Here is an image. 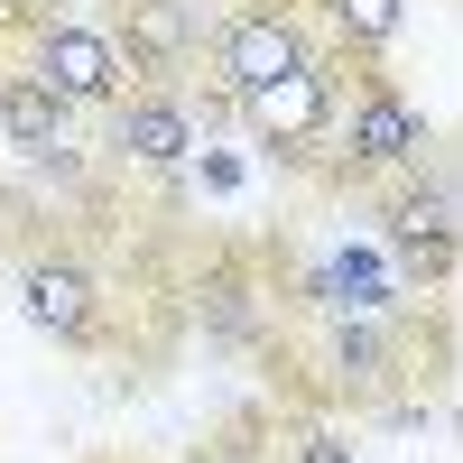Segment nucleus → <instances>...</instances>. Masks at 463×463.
I'll use <instances>...</instances> for the list:
<instances>
[{
	"label": "nucleus",
	"instance_id": "nucleus-2",
	"mask_svg": "<svg viewBox=\"0 0 463 463\" xmlns=\"http://www.w3.org/2000/svg\"><path fill=\"white\" fill-rule=\"evenodd\" d=\"M0 37H10V56H19L65 111H111V102L139 84L130 56L102 37V19L56 10V0H0Z\"/></svg>",
	"mask_w": 463,
	"mask_h": 463
},
{
	"label": "nucleus",
	"instance_id": "nucleus-10",
	"mask_svg": "<svg viewBox=\"0 0 463 463\" xmlns=\"http://www.w3.org/2000/svg\"><path fill=\"white\" fill-rule=\"evenodd\" d=\"M65 121H74V111L47 93V84H37V74L10 56V47H0V139H10L19 148V158L37 167V176H74V148H65Z\"/></svg>",
	"mask_w": 463,
	"mask_h": 463
},
{
	"label": "nucleus",
	"instance_id": "nucleus-3",
	"mask_svg": "<svg viewBox=\"0 0 463 463\" xmlns=\"http://www.w3.org/2000/svg\"><path fill=\"white\" fill-rule=\"evenodd\" d=\"M185 316L204 325V343L269 362L288 316H297L288 306V260H269L260 241H204V260L185 269Z\"/></svg>",
	"mask_w": 463,
	"mask_h": 463
},
{
	"label": "nucleus",
	"instance_id": "nucleus-7",
	"mask_svg": "<svg viewBox=\"0 0 463 463\" xmlns=\"http://www.w3.org/2000/svg\"><path fill=\"white\" fill-rule=\"evenodd\" d=\"M316 47H325V28L306 19V10H288V0H222L213 37H204V74L241 102L260 84H279V74L316 65Z\"/></svg>",
	"mask_w": 463,
	"mask_h": 463
},
{
	"label": "nucleus",
	"instance_id": "nucleus-11",
	"mask_svg": "<svg viewBox=\"0 0 463 463\" xmlns=\"http://www.w3.org/2000/svg\"><path fill=\"white\" fill-rule=\"evenodd\" d=\"M306 19H316L334 47H353V56H380L399 37V19H408V0H306Z\"/></svg>",
	"mask_w": 463,
	"mask_h": 463
},
{
	"label": "nucleus",
	"instance_id": "nucleus-14",
	"mask_svg": "<svg viewBox=\"0 0 463 463\" xmlns=\"http://www.w3.org/2000/svg\"><path fill=\"white\" fill-rule=\"evenodd\" d=\"M56 10H102V0H56Z\"/></svg>",
	"mask_w": 463,
	"mask_h": 463
},
{
	"label": "nucleus",
	"instance_id": "nucleus-13",
	"mask_svg": "<svg viewBox=\"0 0 463 463\" xmlns=\"http://www.w3.org/2000/svg\"><path fill=\"white\" fill-rule=\"evenodd\" d=\"M185 463H250V454H241V427H222L213 445H195V454H185Z\"/></svg>",
	"mask_w": 463,
	"mask_h": 463
},
{
	"label": "nucleus",
	"instance_id": "nucleus-6",
	"mask_svg": "<svg viewBox=\"0 0 463 463\" xmlns=\"http://www.w3.org/2000/svg\"><path fill=\"white\" fill-rule=\"evenodd\" d=\"M371 213H380V250L399 260V279L408 288H445L454 279V260H463V195H454V167L436 158H417L399 176H380L371 185Z\"/></svg>",
	"mask_w": 463,
	"mask_h": 463
},
{
	"label": "nucleus",
	"instance_id": "nucleus-4",
	"mask_svg": "<svg viewBox=\"0 0 463 463\" xmlns=\"http://www.w3.org/2000/svg\"><path fill=\"white\" fill-rule=\"evenodd\" d=\"M121 306H130V297L111 288L74 241H28V250H19V316L47 334L56 353H84V362H93V353H121V343H130Z\"/></svg>",
	"mask_w": 463,
	"mask_h": 463
},
{
	"label": "nucleus",
	"instance_id": "nucleus-1",
	"mask_svg": "<svg viewBox=\"0 0 463 463\" xmlns=\"http://www.w3.org/2000/svg\"><path fill=\"white\" fill-rule=\"evenodd\" d=\"M279 371H316V380H297L306 408L417 417L427 390L445 380V325H427V297L399 306V316H288L269 380Z\"/></svg>",
	"mask_w": 463,
	"mask_h": 463
},
{
	"label": "nucleus",
	"instance_id": "nucleus-15",
	"mask_svg": "<svg viewBox=\"0 0 463 463\" xmlns=\"http://www.w3.org/2000/svg\"><path fill=\"white\" fill-rule=\"evenodd\" d=\"M84 463H121V454H84Z\"/></svg>",
	"mask_w": 463,
	"mask_h": 463
},
{
	"label": "nucleus",
	"instance_id": "nucleus-5",
	"mask_svg": "<svg viewBox=\"0 0 463 463\" xmlns=\"http://www.w3.org/2000/svg\"><path fill=\"white\" fill-rule=\"evenodd\" d=\"M427 148H436L427 111H417L408 84H399V74H380V56H371V65L353 74V93H343V111H334V139H325V158H316V167H325L334 185H362V195H371L380 176L417 167Z\"/></svg>",
	"mask_w": 463,
	"mask_h": 463
},
{
	"label": "nucleus",
	"instance_id": "nucleus-9",
	"mask_svg": "<svg viewBox=\"0 0 463 463\" xmlns=\"http://www.w3.org/2000/svg\"><path fill=\"white\" fill-rule=\"evenodd\" d=\"M204 148L195 130V111H185V84H130L121 102L102 111V158L111 167H148V176H167L185 167Z\"/></svg>",
	"mask_w": 463,
	"mask_h": 463
},
{
	"label": "nucleus",
	"instance_id": "nucleus-12",
	"mask_svg": "<svg viewBox=\"0 0 463 463\" xmlns=\"http://www.w3.org/2000/svg\"><path fill=\"white\" fill-rule=\"evenodd\" d=\"M288 463H362V454H353V436H343V427H297Z\"/></svg>",
	"mask_w": 463,
	"mask_h": 463
},
{
	"label": "nucleus",
	"instance_id": "nucleus-8",
	"mask_svg": "<svg viewBox=\"0 0 463 463\" xmlns=\"http://www.w3.org/2000/svg\"><path fill=\"white\" fill-rule=\"evenodd\" d=\"M222 0H102V37L130 56L139 84H185L204 65V37H213Z\"/></svg>",
	"mask_w": 463,
	"mask_h": 463
}]
</instances>
